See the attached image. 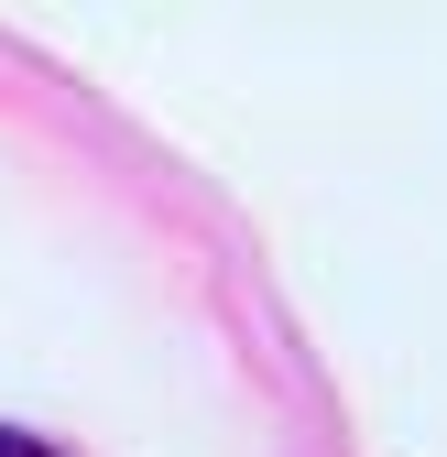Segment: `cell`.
<instances>
[{
  "instance_id": "1",
  "label": "cell",
  "mask_w": 447,
  "mask_h": 457,
  "mask_svg": "<svg viewBox=\"0 0 447 457\" xmlns=\"http://www.w3.org/2000/svg\"><path fill=\"white\" fill-rule=\"evenodd\" d=\"M0 457H44V446H33V436H12V425H0Z\"/></svg>"
}]
</instances>
